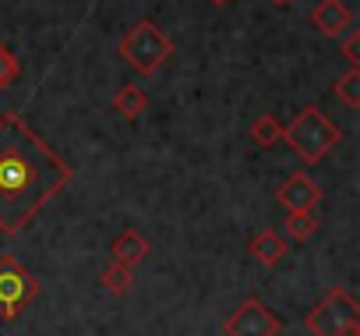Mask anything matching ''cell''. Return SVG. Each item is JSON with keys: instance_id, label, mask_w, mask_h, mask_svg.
Returning <instances> with one entry per match:
<instances>
[{"instance_id": "obj_1", "label": "cell", "mask_w": 360, "mask_h": 336, "mask_svg": "<svg viewBox=\"0 0 360 336\" xmlns=\"http://www.w3.org/2000/svg\"><path fill=\"white\" fill-rule=\"evenodd\" d=\"M68 185L71 166L22 117H0V230L22 234Z\"/></svg>"}, {"instance_id": "obj_2", "label": "cell", "mask_w": 360, "mask_h": 336, "mask_svg": "<svg viewBox=\"0 0 360 336\" xmlns=\"http://www.w3.org/2000/svg\"><path fill=\"white\" fill-rule=\"evenodd\" d=\"M342 131L318 110V106H304L286 127H283V142L304 159V163H321L335 145H339Z\"/></svg>"}, {"instance_id": "obj_3", "label": "cell", "mask_w": 360, "mask_h": 336, "mask_svg": "<svg viewBox=\"0 0 360 336\" xmlns=\"http://www.w3.org/2000/svg\"><path fill=\"white\" fill-rule=\"evenodd\" d=\"M120 57L138 71V75H155L169 57H173V39L148 18H141L138 25L127 29V36L120 39Z\"/></svg>"}, {"instance_id": "obj_4", "label": "cell", "mask_w": 360, "mask_h": 336, "mask_svg": "<svg viewBox=\"0 0 360 336\" xmlns=\"http://www.w3.org/2000/svg\"><path fill=\"white\" fill-rule=\"evenodd\" d=\"M304 325L311 336H360V308L349 290L332 287L307 315Z\"/></svg>"}, {"instance_id": "obj_5", "label": "cell", "mask_w": 360, "mask_h": 336, "mask_svg": "<svg viewBox=\"0 0 360 336\" xmlns=\"http://www.w3.org/2000/svg\"><path fill=\"white\" fill-rule=\"evenodd\" d=\"M39 297V280L15 259L4 255L0 259V322H15L25 304Z\"/></svg>"}, {"instance_id": "obj_6", "label": "cell", "mask_w": 360, "mask_h": 336, "mask_svg": "<svg viewBox=\"0 0 360 336\" xmlns=\"http://www.w3.org/2000/svg\"><path fill=\"white\" fill-rule=\"evenodd\" d=\"M226 336H279L283 332V318L258 297H248L244 304H237L226 322H223Z\"/></svg>"}, {"instance_id": "obj_7", "label": "cell", "mask_w": 360, "mask_h": 336, "mask_svg": "<svg viewBox=\"0 0 360 336\" xmlns=\"http://www.w3.org/2000/svg\"><path fill=\"white\" fill-rule=\"evenodd\" d=\"M276 199H279V206H283L286 213H307V209H314V206L321 202V188H318L307 174H290V178L279 185Z\"/></svg>"}, {"instance_id": "obj_8", "label": "cell", "mask_w": 360, "mask_h": 336, "mask_svg": "<svg viewBox=\"0 0 360 336\" xmlns=\"http://www.w3.org/2000/svg\"><path fill=\"white\" fill-rule=\"evenodd\" d=\"M311 25L328 39L346 36L353 29V8L346 4V0H321V4L311 11Z\"/></svg>"}, {"instance_id": "obj_9", "label": "cell", "mask_w": 360, "mask_h": 336, "mask_svg": "<svg viewBox=\"0 0 360 336\" xmlns=\"http://www.w3.org/2000/svg\"><path fill=\"white\" fill-rule=\"evenodd\" d=\"M148 241L134 230V227H124L117 237H113V244H110V255H113V262L117 266H127V269H138L145 259H148Z\"/></svg>"}, {"instance_id": "obj_10", "label": "cell", "mask_w": 360, "mask_h": 336, "mask_svg": "<svg viewBox=\"0 0 360 336\" xmlns=\"http://www.w3.org/2000/svg\"><path fill=\"white\" fill-rule=\"evenodd\" d=\"M248 255H255L262 266H279L286 255H290V244H286V237H279V230H258L255 237H251V244H248Z\"/></svg>"}, {"instance_id": "obj_11", "label": "cell", "mask_w": 360, "mask_h": 336, "mask_svg": "<svg viewBox=\"0 0 360 336\" xmlns=\"http://www.w3.org/2000/svg\"><path fill=\"white\" fill-rule=\"evenodd\" d=\"M113 110H117L124 120H138V117L148 110L145 89H138V85H120V92L113 96Z\"/></svg>"}, {"instance_id": "obj_12", "label": "cell", "mask_w": 360, "mask_h": 336, "mask_svg": "<svg viewBox=\"0 0 360 336\" xmlns=\"http://www.w3.org/2000/svg\"><path fill=\"white\" fill-rule=\"evenodd\" d=\"M99 283H103V290H106V294H113V297H124V294L131 290V283H134V269H127V266H117V262H110V266L103 269Z\"/></svg>"}, {"instance_id": "obj_13", "label": "cell", "mask_w": 360, "mask_h": 336, "mask_svg": "<svg viewBox=\"0 0 360 336\" xmlns=\"http://www.w3.org/2000/svg\"><path fill=\"white\" fill-rule=\"evenodd\" d=\"M248 135H251V142H255L258 149H272V145L283 138V124H279L272 113H262V117L251 124V131H248Z\"/></svg>"}, {"instance_id": "obj_14", "label": "cell", "mask_w": 360, "mask_h": 336, "mask_svg": "<svg viewBox=\"0 0 360 336\" xmlns=\"http://www.w3.org/2000/svg\"><path fill=\"white\" fill-rule=\"evenodd\" d=\"M318 227H321V223H318L314 209H307V213H290V216H286V237H290V241H300V244H304V241H311V237L318 234Z\"/></svg>"}, {"instance_id": "obj_15", "label": "cell", "mask_w": 360, "mask_h": 336, "mask_svg": "<svg viewBox=\"0 0 360 336\" xmlns=\"http://www.w3.org/2000/svg\"><path fill=\"white\" fill-rule=\"evenodd\" d=\"M335 96L349 106V110H356L360 106V64H349V71L339 78V85H335Z\"/></svg>"}, {"instance_id": "obj_16", "label": "cell", "mask_w": 360, "mask_h": 336, "mask_svg": "<svg viewBox=\"0 0 360 336\" xmlns=\"http://www.w3.org/2000/svg\"><path fill=\"white\" fill-rule=\"evenodd\" d=\"M18 75H22V68H18V57L0 43V89H11L15 82H18Z\"/></svg>"}, {"instance_id": "obj_17", "label": "cell", "mask_w": 360, "mask_h": 336, "mask_svg": "<svg viewBox=\"0 0 360 336\" xmlns=\"http://www.w3.org/2000/svg\"><path fill=\"white\" fill-rule=\"evenodd\" d=\"M342 57H346L349 64H360V32H356V29L346 32V39H342Z\"/></svg>"}, {"instance_id": "obj_18", "label": "cell", "mask_w": 360, "mask_h": 336, "mask_svg": "<svg viewBox=\"0 0 360 336\" xmlns=\"http://www.w3.org/2000/svg\"><path fill=\"white\" fill-rule=\"evenodd\" d=\"M276 4H290V0H276Z\"/></svg>"}, {"instance_id": "obj_19", "label": "cell", "mask_w": 360, "mask_h": 336, "mask_svg": "<svg viewBox=\"0 0 360 336\" xmlns=\"http://www.w3.org/2000/svg\"><path fill=\"white\" fill-rule=\"evenodd\" d=\"M212 4H226V0H212Z\"/></svg>"}]
</instances>
